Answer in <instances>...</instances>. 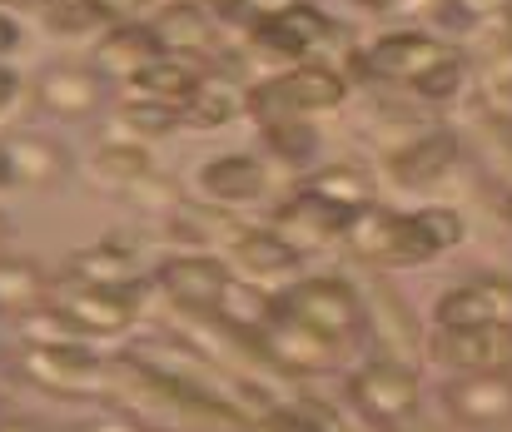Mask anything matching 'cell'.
<instances>
[{
	"label": "cell",
	"mask_w": 512,
	"mask_h": 432,
	"mask_svg": "<svg viewBox=\"0 0 512 432\" xmlns=\"http://www.w3.org/2000/svg\"><path fill=\"white\" fill-rule=\"evenodd\" d=\"M393 229H398V214L368 204L358 214H348L339 244H348L353 259H368V264H388V249H393Z\"/></svg>",
	"instance_id": "d4e9b609"
},
{
	"label": "cell",
	"mask_w": 512,
	"mask_h": 432,
	"mask_svg": "<svg viewBox=\"0 0 512 432\" xmlns=\"http://www.w3.org/2000/svg\"><path fill=\"white\" fill-rule=\"evenodd\" d=\"M199 75H204V70H194L184 55H160V60H150L130 85H135V95H140V100H160V105H174V110L184 115V105H189V95H194Z\"/></svg>",
	"instance_id": "44dd1931"
},
{
	"label": "cell",
	"mask_w": 512,
	"mask_h": 432,
	"mask_svg": "<svg viewBox=\"0 0 512 432\" xmlns=\"http://www.w3.org/2000/svg\"><path fill=\"white\" fill-rule=\"evenodd\" d=\"M150 30H155V40H160V50L165 55H184V60H194V55H204V45H209V35H214V25H209V15L199 10V5H165L155 20H145Z\"/></svg>",
	"instance_id": "7402d4cb"
},
{
	"label": "cell",
	"mask_w": 512,
	"mask_h": 432,
	"mask_svg": "<svg viewBox=\"0 0 512 432\" xmlns=\"http://www.w3.org/2000/svg\"><path fill=\"white\" fill-rule=\"evenodd\" d=\"M329 35H334V20H329L324 10H314V5H299V0H294L289 10L264 15V20L249 25V45L264 50V55H274V60H304V55L319 50Z\"/></svg>",
	"instance_id": "8992f818"
},
{
	"label": "cell",
	"mask_w": 512,
	"mask_h": 432,
	"mask_svg": "<svg viewBox=\"0 0 512 432\" xmlns=\"http://www.w3.org/2000/svg\"><path fill=\"white\" fill-rule=\"evenodd\" d=\"M0 432H40V428H35L30 418H5V423H0Z\"/></svg>",
	"instance_id": "f35d334b"
},
{
	"label": "cell",
	"mask_w": 512,
	"mask_h": 432,
	"mask_svg": "<svg viewBox=\"0 0 512 432\" xmlns=\"http://www.w3.org/2000/svg\"><path fill=\"white\" fill-rule=\"evenodd\" d=\"M35 95H40V105H45L50 115L80 120V115H90V110L105 100V85H100V70H85V65H55V70L40 75Z\"/></svg>",
	"instance_id": "9a60e30c"
},
{
	"label": "cell",
	"mask_w": 512,
	"mask_h": 432,
	"mask_svg": "<svg viewBox=\"0 0 512 432\" xmlns=\"http://www.w3.org/2000/svg\"><path fill=\"white\" fill-rule=\"evenodd\" d=\"M458 244H463V219H458L453 209H418V214H398L388 264L418 269V264H433L438 254H448V249H458Z\"/></svg>",
	"instance_id": "ba28073f"
},
{
	"label": "cell",
	"mask_w": 512,
	"mask_h": 432,
	"mask_svg": "<svg viewBox=\"0 0 512 432\" xmlns=\"http://www.w3.org/2000/svg\"><path fill=\"white\" fill-rule=\"evenodd\" d=\"M453 159H458V140H453L448 130H428V135L408 140L403 149H393V154H388V169H393L398 184L423 189V184L443 179V169H448Z\"/></svg>",
	"instance_id": "ac0fdd59"
},
{
	"label": "cell",
	"mask_w": 512,
	"mask_h": 432,
	"mask_svg": "<svg viewBox=\"0 0 512 432\" xmlns=\"http://www.w3.org/2000/svg\"><path fill=\"white\" fill-rule=\"evenodd\" d=\"M438 328H468V323H508L512 328V284L508 279H473L438 298Z\"/></svg>",
	"instance_id": "7c38bea8"
},
{
	"label": "cell",
	"mask_w": 512,
	"mask_h": 432,
	"mask_svg": "<svg viewBox=\"0 0 512 432\" xmlns=\"http://www.w3.org/2000/svg\"><path fill=\"white\" fill-rule=\"evenodd\" d=\"M488 135H493V144H498L503 164L512 169V115H488Z\"/></svg>",
	"instance_id": "e575fe53"
},
{
	"label": "cell",
	"mask_w": 512,
	"mask_h": 432,
	"mask_svg": "<svg viewBox=\"0 0 512 432\" xmlns=\"http://www.w3.org/2000/svg\"><path fill=\"white\" fill-rule=\"evenodd\" d=\"M199 189L214 204H249V199L264 194V169L249 154H219L199 169Z\"/></svg>",
	"instance_id": "ffe728a7"
},
{
	"label": "cell",
	"mask_w": 512,
	"mask_h": 432,
	"mask_svg": "<svg viewBox=\"0 0 512 432\" xmlns=\"http://www.w3.org/2000/svg\"><path fill=\"white\" fill-rule=\"evenodd\" d=\"M0 5H45V10H50L55 0H0Z\"/></svg>",
	"instance_id": "ab89813d"
},
{
	"label": "cell",
	"mask_w": 512,
	"mask_h": 432,
	"mask_svg": "<svg viewBox=\"0 0 512 432\" xmlns=\"http://www.w3.org/2000/svg\"><path fill=\"white\" fill-rule=\"evenodd\" d=\"M60 308L70 313V323L90 338V333H125L135 323V288H95L80 284L60 298Z\"/></svg>",
	"instance_id": "4fadbf2b"
},
{
	"label": "cell",
	"mask_w": 512,
	"mask_h": 432,
	"mask_svg": "<svg viewBox=\"0 0 512 432\" xmlns=\"http://www.w3.org/2000/svg\"><path fill=\"white\" fill-rule=\"evenodd\" d=\"M259 343H264V353H269L279 368H289V373H324V368L334 363V353H339L334 338H324L319 328L289 318L284 308H279L274 323L259 333Z\"/></svg>",
	"instance_id": "9c48e42d"
},
{
	"label": "cell",
	"mask_w": 512,
	"mask_h": 432,
	"mask_svg": "<svg viewBox=\"0 0 512 432\" xmlns=\"http://www.w3.org/2000/svg\"><path fill=\"white\" fill-rule=\"evenodd\" d=\"M244 432H324L319 423H309V418H299V413H259L254 423H244Z\"/></svg>",
	"instance_id": "d6a6232c"
},
{
	"label": "cell",
	"mask_w": 512,
	"mask_h": 432,
	"mask_svg": "<svg viewBox=\"0 0 512 432\" xmlns=\"http://www.w3.org/2000/svg\"><path fill=\"white\" fill-rule=\"evenodd\" d=\"M214 313L224 318V328H234V333H244V338H254L259 343V333L274 323V313H279V298H269L264 288L254 284H224V298L214 303Z\"/></svg>",
	"instance_id": "cb8c5ba5"
},
{
	"label": "cell",
	"mask_w": 512,
	"mask_h": 432,
	"mask_svg": "<svg viewBox=\"0 0 512 432\" xmlns=\"http://www.w3.org/2000/svg\"><path fill=\"white\" fill-rule=\"evenodd\" d=\"M433 358L458 373H508L512 328L508 323H468V328H438Z\"/></svg>",
	"instance_id": "52a82bcc"
},
{
	"label": "cell",
	"mask_w": 512,
	"mask_h": 432,
	"mask_svg": "<svg viewBox=\"0 0 512 432\" xmlns=\"http://www.w3.org/2000/svg\"><path fill=\"white\" fill-rule=\"evenodd\" d=\"M508 378H512V363H508Z\"/></svg>",
	"instance_id": "b9f144b4"
},
{
	"label": "cell",
	"mask_w": 512,
	"mask_h": 432,
	"mask_svg": "<svg viewBox=\"0 0 512 432\" xmlns=\"http://www.w3.org/2000/svg\"><path fill=\"white\" fill-rule=\"evenodd\" d=\"M90 5H95V15L110 20V25H130V20H140V15L150 10V0H90Z\"/></svg>",
	"instance_id": "836d02e7"
},
{
	"label": "cell",
	"mask_w": 512,
	"mask_h": 432,
	"mask_svg": "<svg viewBox=\"0 0 512 432\" xmlns=\"http://www.w3.org/2000/svg\"><path fill=\"white\" fill-rule=\"evenodd\" d=\"M120 125H125V140H155V135H165V130H174L179 125V110L174 105H160V100H125L120 105V115H115Z\"/></svg>",
	"instance_id": "4dcf8cb0"
},
{
	"label": "cell",
	"mask_w": 512,
	"mask_h": 432,
	"mask_svg": "<svg viewBox=\"0 0 512 432\" xmlns=\"http://www.w3.org/2000/svg\"><path fill=\"white\" fill-rule=\"evenodd\" d=\"M343 224H348V214H339L334 204H324V199H314V194L304 189V194H294L289 204L274 209V224H269V229H274L294 254H309V249L339 244Z\"/></svg>",
	"instance_id": "30bf717a"
},
{
	"label": "cell",
	"mask_w": 512,
	"mask_h": 432,
	"mask_svg": "<svg viewBox=\"0 0 512 432\" xmlns=\"http://www.w3.org/2000/svg\"><path fill=\"white\" fill-rule=\"evenodd\" d=\"M348 85L334 65H319V60H304L294 70H284L279 80L259 85L249 95V110L259 115V125L269 120H314V115H329L339 110Z\"/></svg>",
	"instance_id": "6da1fadb"
},
{
	"label": "cell",
	"mask_w": 512,
	"mask_h": 432,
	"mask_svg": "<svg viewBox=\"0 0 512 432\" xmlns=\"http://www.w3.org/2000/svg\"><path fill=\"white\" fill-rule=\"evenodd\" d=\"M50 25H55L60 35H80V30L100 25V15H95L90 0H55V5H50Z\"/></svg>",
	"instance_id": "1f68e13d"
},
{
	"label": "cell",
	"mask_w": 512,
	"mask_h": 432,
	"mask_svg": "<svg viewBox=\"0 0 512 432\" xmlns=\"http://www.w3.org/2000/svg\"><path fill=\"white\" fill-rule=\"evenodd\" d=\"M25 378L50 388V393H65V398H85V393H105L110 388V368L85 343L25 348Z\"/></svg>",
	"instance_id": "277c9868"
},
{
	"label": "cell",
	"mask_w": 512,
	"mask_h": 432,
	"mask_svg": "<svg viewBox=\"0 0 512 432\" xmlns=\"http://www.w3.org/2000/svg\"><path fill=\"white\" fill-rule=\"evenodd\" d=\"M160 55H165V50H160L155 30H150L145 20H130V25H110V30H105V40L95 45V70L135 80V75H140L150 60H160Z\"/></svg>",
	"instance_id": "2e32d148"
},
{
	"label": "cell",
	"mask_w": 512,
	"mask_h": 432,
	"mask_svg": "<svg viewBox=\"0 0 512 432\" xmlns=\"http://www.w3.org/2000/svg\"><path fill=\"white\" fill-rule=\"evenodd\" d=\"M0 403H5V393H0Z\"/></svg>",
	"instance_id": "7bdbcfd3"
},
{
	"label": "cell",
	"mask_w": 512,
	"mask_h": 432,
	"mask_svg": "<svg viewBox=\"0 0 512 432\" xmlns=\"http://www.w3.org/2000/svg\"><path fill=\"white\" fill-rule=\"evenodd\" d=\"M224 254H229L249 279H284V274L299 264V254H294L274 229H234V239L224 244Z\"/></svg>",
	"instance_id": "d6986e66"
},
{
	"label": "cell",
	"mask_w": 512,
	"mask_h": 432,
	"mask_svg": "<svg viewBox=\"0 0 512 432\" xmlns=\"http://www.w3.org/2000/svg\"><path fill=\"white\" fill-rule=\"evenodd\" d=\"M458 50H448L438 35H428V30H393V35H383L373 50H368V70L373 75H383V80H398V85H423L438 65H448Z\"/></svg>",
	"instance_id": "5b68a950"
},
{
	"label": "cell",
	"mask_w": 512,
	"mask_h": 432,
	"mask_svg": "<svg viewBox=\"0 0 512 432\" xmlns=\"http://www.w3.org/2000/svg\"><path fill=\"white\" fill-rule=\"evenodd\" d=\"M5 184H15V164H10V149L0 144V189H5Z\"/></svg>",
	"instance_id": "8d00e7d4"
},
{
	"label": "cell",
	"mask_w": 512,
	"mask_h": 432,
	"mask_svg": "<svg viewBox=\"0 0 512 432\" xmlns=\"http://www.w3.org/2000/svg\"><path fill=\"white\" fill-rule=\"evenodd\" d=\"M10 95H15V75H10V70L0 65V110L10 105Z\"/></svg>",
	"instance_id": "74e56055"
},
{
	"label": "cell",
	"mask_w": 512,
	"mask_h": 432,
	"mask_svg": "<svg viewBox=\"0 0 512 432\" xmlns=\"http://www.w3.org/2000/svg\"><path fill=\"white\" fill-rule=\"evenodd\" d=\"M244 105H249V90H244V80H239V75H229V70H204L179 120L214 130V125H224V120L244 115Z\"/></svg>",
	"instance_id": "e0dca14e"
},
{
	"label": "cell",
	"mask_w": 512,
	"mask_h": 432,
	"mask_svg": "<svg viewBox=\"0 0 512 432\" xmlns=\"http://www.w3.org/2000/svg\"><path fill=\"white\" fill-rule=\"evenodd\" d=\"M45 274L30 259H0V313H30L45 303Z\"/></svg>",
	"instance_id": "83f0119b"
},
{
	"label": "cell",
	"mask_w": 512,
	"mask_h": 432,
	"mask_svg": "<svg viewBox=\"0 0 512 432\" xmlns=\"http://www.w3.org/2000/svg\"><path fill=\"white\" fill-rule=\"evenodd\" d=\"M5 149H10V164H15V184H55V179H65V169H70L65 149L40 140V135L5 140Z\"/></svg>",
	"instance_id": "4316f807"
},
{
	"label": "cell",
	"mask_w": 512,
	"mask_h": 432,
	"mask_svg": "<svg viewBox=\"0 0 512 432\" xmlns=\"http://www.w3.org/2000/svg\"><path fill=\"white\" fill-rule=\"evenodd\" d=\"M443 403L463 423H508L512 418V378L508 373H463L443 388Z\"/></svg>",
	"instance_id": "5bb4252c"
},
{
	"label": "cell",
	"mask_w": 512,
	"mask_h": 432,
	"mask_svg": "<svg viewBox=\"0 0 512 432\" xmlns=\"http://www.w3.org/2000/svg\"><path fill=\"white\" fill-rule=\"evenodd\" d=\"M160 284L179 308L214 313V303L224 298V284H229V269H224V259L194 249V254H174V259L160 264Z\"/></svg>",
	"instance_id": "8fae6325"
},
{
	"label": "cell",
	"mask_w": 512,
	"mask_h": 432,
	"mask_svg": "<svg viewBox=\"0 0 512 432\" xmlns=\"http://www.w3.org/2000/svg\"><path fill=\"white\" fill-rule=\"evenodd\" d=\"M70 279L95 284V288H135L140 264H135V254L120 249V244H90V249L70 254Z\"/></svg>",
	"instance_id": "603a6c76"
},
{
	"label": "cell",
	"mask_w": 512,
	"mask_h": 432,
	"mask_svg": "<svg viewBox=\"0 0 512 432\" xmlns=\"http://www.w3.org/2000/svg\"><path fill=\"white\" fill-rule=\"evenodd\" d=\"M279 308L289 318L319 328L334 343H348L363 328V303H358V293L343 284V279H304V284H294L279 298Z\"/></svg>",
	"instance_id": "3957f363"
},
{
	"label": "cell",
	"mask_w": 512,
	"mask_h": 432,
	"mask_svg": "<svg viewBox=\"0 0 512 432\" xmlns=\"http://www.w3.org/2000/svg\"><path fill=\"white\" fill-rule=\"evenodd\" d=\"M20 333H25V343L30 348H50V343H85V333L70 323V313L55 303V308H30V313H20Z\"/></svg>",
	"instance_id": "f546056e"
},
{
	"label": "cell",
	"mask_w": 512,
	"mask_h": 432,
	"mask_svg": "<svg viewBox=\"0 0 512 432\" xmlns=\"http://www.w3.org/2000/svg\"><path fill=\"white\" fill-rule=\"evenodd\" d=\"M304 189H309L314 199L334 204L339 214H358V209L373 204V179H368L363 169H353V164H329V169H319Z\"/></svg>",
	"instance_id": "484cf974"
},
{
	"label": "cell",
	"mask_w": 512,
	"mask_h": 432,
	"mask_svg": "<svg viewBox=\"0 0 512 432\" xmlns=\"http://www.w3.org/2000/svg\"><path fill=\"white\" fill-rule=\"evenodd\" d=\"M15 40H20V30H15V20H10V15L0 10V55H5V50H10Z\"/></svg>",
	"instance_id": "d590c367"
},
{
	"label": "cell",
	"mask_w": 512,
	"mask_h": 432,
	"mask_svg": "<svg viewBox=\"0 0 512 432\" xmlns=\"http://www.w3.org/2000/svg\"><path fill=\"white\" fill-rule=\"evenodd\" d=\"M348 393L373 423H408V418H418V403H423L418 373L403 358H373L368 368L353 373Z\"/></svg>",
	"instance_id": "7a4b0ae2"
},
{
	"label": "cell",
	"mask_w": 512,
	"mask_h": 432,
	"mask_svg": "<svg viewBox=\"0 0 512 432\" xmlns=\"http://www.w3.org/2000/svg\"><path fill=\"white\" fill-rule=\"evenodd\" d=\"M95 174L105 184H140L150 179V149L135 140H105L95 149Z\"/></svg>",
	"instance_id": "f1b7e54d"
},
{
	"label": "cell",
	"mask_w": 512,
	"mask_h": 432,
	"mask_svg": "<svg viewBox=\"0 0 512 432\" xmlns=\"http://www.w3.org/2000/svg\"><path fill=\"white\" fill-rule=\"evenodd\" d=\"M0 244H5V214H0Z\"/></svg>",
	"instance_id": "60d3db41"
}]
</instances>
